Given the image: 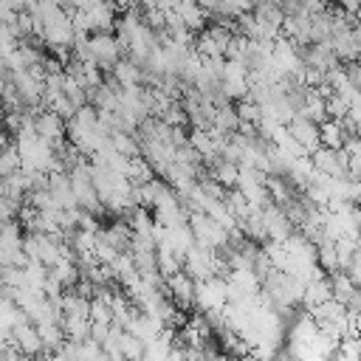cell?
Wrapping results in <instances>:
<instances>
[{"mask_svg": "<svg viewBox=\"0 0 361 361\" xmlns=\"http://www.w3.org/2000/svg\"><path fill=\"white\" fill-rule=\"evenodd\" d=\"M189 228L195 234V243H200L206 248L220 251V248L228 245V231L217 220H212L206 212H189Z\"/></svg>", "mask_w": 361, "mask_h": 361, "instance_id": "obj_1", "label": "cell"}, {"mask_svg": "<svg viewBox=\"0 0 361 361\" xmlns=\"http://www.w3.org/2000/svg\"><path fill=\"white\" fill-rule=\"evenodd\" d=\"M87 51L99 68L113 71V65L121 56V42L113 31H93V34H87Z\"/></svg>", "mask_w": 361, "mask_h": 361, "instance_id": "obj_2", "label": "cell"}, {"mask_svg": "<svg viewBox=\"0 0 361 361\" xmlns=\"http://www.w3.org/2000/svg\"><path fill=\"white\" fill-rule=\"evenodd\" d=\"M23 251L28 254V259L34 262H42L45 268H54L62 254H59V240L51 237V234H39V231H28L23 237Z\"/></svg>", "mask_w": 361, "mask_h": 361, "instance_id": "obj_3", "label": "cell"}, {"mask_svg": "<svg viewBox=\"0 0 361 361\" xmlns=\"http://www.w3.org/2000/svg\"><path fill=\"white\" fill-rule=\"evenodd\" d=\"M228 305V282L220 276L200 279L195 285V307L209 313V310H223Z\"/></svg>", "mask_w": 361, "mask_h": 361, "instance_id": "obj_4", "label": "cell"}, {"mask_svg": "<svg viewBox=\"0 0 361 361\" xmlns=\"http://www.w3.org/2000/svg\"><path fill=\"white\" fill-rule=\"evenodd\" d=\"M231 23H217V25H209L203 28V34L197 37L195 42V51L200 56H226L228 54V45H231Z\"/></svg>", "mask_w": 361, "mask_h": 361, "instance_id": "obj_5", "label": "cell"}, {"mask_svg": "<svg viewBox=\"0 0 361 361\" xmlns=\"http://www.w3.org/2000/svg\"><path fill=\"white\" fill-rule=\"evenodd\" d=\"M316 172L327 175V178H350V166H347V152L344 149H330V147H319L310 155Z\"/></svg>", "mask_w": 361, "mask_h": 361, "instance_id": "obj_6", "label": "cell"}, {"mask_svg": "<svg viewBox=\"0 0 361 361\" xmlns=\"http://www.w3.org/2000/svg\"><path fill=\"white\" fill-rule=\"evenodd\" d=\"M34 130H37V135H39V138H45V141H51L54 147H59V144L65 141L68 124H65V118H62V116H56L54 110L39 107V110H37V116H34Z\"/></svg>", "mask_w": 361, "mask_h": 361, "instance_id": "obj_7", "label": "cell"}, {"mask_svg": "<svg viewBox=\"0 0 361 361\" xmlns=\"http://www.w3.org/2000/svg\"><path fill=\"white\" fill-rule=\"evenodd\" d=\"M73 39H76V25L71 20V11H62L56 20L42 25V42H48L51 48H56V45L68 48V45H73Z\"/></svg>", "mask_w": 361, "mask_h": 361, "instance_id": "obj_8", "label": "cell"}, {"mask_svg": "<svg viewBox=\"0 0 361 361\" xmlns=\"http://www.w3.org/2000/svg\"><path fill=\"white\" fill-rule=\"evenodd\" d=\"M195 279L180 268L178 274H172V276H166V293H169V299L175 302V307L178 310H189L192 305H195Z\"/></svg>", "mask_w": 361, "mask_h": 361, "instance_id": "obj_9", "label": "cell"}, {"mask_svg": "<svg viewBox=\"0 0 361 361\" xmlns=\"http://www.w3.org/2000/svg\"><path fill=\"white\" fill-rule=\"evenodd\" d=\"M262 226H265L268 240H276V243L288 240V237L296 231V226L290 223V217L285 214V209L276 206V203H271V206L262 209Z\"/></svg>", "mask_w": 361, "mask_h": 361, "instance_id": "obj_10", "label": "cell"}, {"mask_svg": "<svg viewBox=\"0 0 361 361\" xmlns=\"http://www.w3.org/2000/svg\"><path fill=\"white\" fill-rule=\"evenodd\" d=\"M288 133L305 147V152L307 155H313L319 147H322V135H319V124L316 121H310V118H305V116H293L290 121H288Z\"/></svg>", "mask_w": 361, "mask_h": 361, "instance_id": "obj_11", "label": "cell"}, {"mask_svg": "<svg viewBox=\"0 0 361 361\" xmlns=\"http://www.w3.org/2000/svg\"><path fill=\"white\" fill-rule=\"evenodd\" d=\"M302 56H305V65H307V68H319V71H324V73L338 65V56H336V51L330 48V42H310L307 51H302Z\"/></svg>", "mask_w": 361, "mask_h": 361, "instance_id": "obj_12", "label": "cell"}, {"mask_svg": "<svg viewBox=\"0 0 361 361\" xmlns=\"http://www.w3.org/2000/svg\"><path fill=\"white\" fill-rule=\"evenodd\" d=\"M14 344H17L25 355H31V358L39 355V353H45L42 338H39V330H37L34 322H23V324L14 327Z\"/></svg>", "mask_w": 361, "mask_h": 361, "instance_id": "obj_13", "label": "cell"}, {"mask_svg": "<svg viewBox=\"0 0 361 361\" xmlns=\"http://www.w3.org/2000/svg\"><path fill=\"white\" fill-rule=\"evenodd\" d=\"M110 79L118 85V87H133V85H141L144 79V68L135 62V59H118L110 71Z\"/></svg>", "mask_w": 361, "mask_h": 361, "instance_id": "obj_14", "label": "cell"}, {"mask_svg": "<svg viewBox=\"0 0 361 361\" xmlns=\"http://www.w3.org/2000/svg\"><path fill=\"white\" fill-rule=\"evenodd\" d=\"M175 14L180 17V23H183L189 31H197V28L206 25V14H209V11H206L197 0H178Z\"/></svg>", "mask_w": 361, "mask_h": 361, "instance_id": "obj_15", "label": "cell"}, {"mask_svg": "<svg viewBox=\"0 0 361 361\" xmlns=\"http://www.w3.org/2000/svg\"><path fill=\"white\" fill-rule=\"evenodd\" d=\"M319 135H322V147H330V149H344L350 133L344 127V121H336V118H327L319 124Z\"/></svg>", "mask_w": 361, "mask_h": 361, "instance_id": "obj_16", "label": "cell"}, {"mask_svg": "<svg viewBox=\"0 0 361 361\" xmlns=\"http://www.w3.org/2000/svg\"><path fill=\"white\" fill-rule=\"evenodd\" d=\"M209 164H212L209 175H212L217 183H223L226 189H234V186H237V178H240V164H234V161H228V158H223V155L212 158Z\"/></svg>", "mask_w": 361, "mask_h": 361, "instance_id": "obj_17", "label": "cell"}, {"mask_svg": "<svg viewBox=\"0 0 361 361\" xmlns=\"http://www.w3.org/2000/svg\"><path fill=\"white\" fill-rule=\"evenodd\" d=\"M34 324H37V330H39V338H42L45 353H56V350L65 344V330H62V322L45 319V322H34Z\"/></svg>", "mask_w": 361, "mask_h": 361, "instance_id": "obj_18", "label": "cell"}, {"mask_svg": "<svg viewBox=\"0 0 361 361\" xmlns=\"http://www.w3.org/2000/svg\"><path fill=\"white\" fill-rule=\"evenodd\" d=\"M212 130L217 135H234L240 130V116H237V107L231 104H223L214 110V118H212Z\"/></svg>", "mask_w": 361, "mask_h": 361, "instance_id": "obj_19", "label": "cell"}, {"mask_svg": "<svg viewBox=\"0 0 361 361\" xmlns=\"http://www.w3.org/2000/svg\"><path fill=\"white\" fill-rule=\"evenodd\" d=\"M330 299H333V285H330L327 276H319V279H313V282L305 285L302 302L307 305V310L316 307V305H324V302H330Z\"/></svg>", "mask_w": 361, "mask_h": 361, "instance_id": "obj_20", "label": "cell"}, {"mask_svg": "<svg viewBox=\"0 0 361 361\" xmlns=\"http://www.w3.org/2000/svg\"><path fill=\"white\" fill-rule=\"evenodd\" d=\"M110 144H113L116 152H121L127 158H138L141 155V138L133 135L130 130H113L110 133Z\"/></svg>", "mask_w": 361, "mask_h": 361, "instance_id": "obj_21", "label": "cell"}, {"mask_svg": "<svg viewBox=\"0 0 361 361\" xmlns=\"http://www.w3.org/2000/svg\"><path fill=\"white\" fill-rule=\"evenodd\" d=\"M90 327H93V322L87 316H62V330H65V338H71V341L90 338Z\"/></svg>", "mask_w": 361, "mask_h": 361, "instance_id": "obj_22", "label": "cell"}, {"mask_svg": "<svg viewBox=\"0 0 361 361\" xmlns=\"http://www.w3.org/2000/svg\"><path fill=\"white\" fill-rule=\"evenodd\" d=\"M265 186H268V195H271V200H274L276 206L293 200V186H290L288 178H282V175H268V178H265Z\"/></svg>", "mask_w": 361, "mask_h": 361, "instance_id": "obj_23", "label": "cell"}, {"mask_svg": "<svg viewBox=\"0 0 361 361\" xmlns=\"http://www.w3.org/2000/svg\"><path fill=\"white\" fill-rule=\"evenodd\" d=\"M330 285H333V299H336V302H341V305H347V302H350V296L358 290V285L350 279V274H347V271H333Z\"/></svg>", "mask_w": 361, "mask_h": 361, "instance_id": "obj_24", "label": "cell"}, {"mask_svg": "<svg viewBox=\"0 0 361 361\" xmlns=\"http://www.w3.org/2000/svg\"><path fill=\"white\" fill-rule=\"evenodd\" d=\"M118 347H121V353H124L127 361H141V358H144V350H147V344H144L138 336H133L130 330H121Z\"/></svg>", "mask_w": 361, "mask_h": 361, "instance_id": "obj_25", "label": "cell"}, {"mask_svg": "<svg viewBox=\"0 0 361 361\" xmlns=\"http://www.w3.org/2000/svg\"><path fill=\"white\" fill-rule=\"evenodd\" d=\"M251 8H254V0H220L217 17L220 20H237V17L248 14Z\"/></svg>", "mask_w": 361, "mask_h": 361, "instance_id": "obj_26", "label": "cell"}, {"mask_svg": "<svg viewBox=\"0 0 361 361\" xmlns=\"http://www.w3.org/2000/svg\"><path fill=\"white\" fill-rule=\"evenodd\" d=\"M180 268H183V259H180L172 248L158 245V271L164 274V279H166V276H172V274H178Z\"/></svg>", "mask_w": 361, "mask_h": 361, "instance_id": "obj_27", "label": "cell"}, {"mask_svg": "<svg viewBox=\"0 0 361 361\" xmlns=\"http://www.w3.org/2000/svg\"><path fill=\"white\" fill-rule=\"evenodd\" d=\"M17 169H20V149H17V144H6L0 149V178L11 175Z\"/></svg>", "mask_w": 361, "mask_h": 361, "instance_id": "obj_28", "label": "cell"}, {"mask_svg": "<svg viewBox=\"0 0 361 361\" xmlns=\"http://www.w3.org/2000/svg\"><path fill=\"white\" fill-rule=\"evenodd\" d=\"M17 45H20V37L14 34V28L8 23H0V59L8 56Z\"/></svg>", "mask_w": 361, "mask_h": 361, "instance_id": "obj_29", "label": "cell"}, {"mask_svg": "<svg viewBox=\"0 0 361 361\" xmlns=\"http://www.w3.org/2000/svg\"><path fill=\"white\" fill-rule=\"evenodd\" d=\"M341 121H344L347 133H361V93L353 96V102H350V113H347V118H341Z\"/></svg>", "mask_w": 361, "mask_h": 361, "instance_id": "obj_30", "label": "cell"}, {"mask_svg": "<svg viewBox=\"0 0 361 361\" xmlns=\"http://www.w3.org/2000/svg\"><path fill=\"white\" fill-rule=\"evenodd\" d=\"M118 254H121V251H118L116 245H110L107 240H102V237H99V243H96V259H99L102 265H113Z\"/></svg>", "mask_w": 361, "mask_h": 361, "instance_id": "obj_31", "label": "cell"}, {"mask_svg": "<svg viewBox=\"0 0 361 361\" xmlns=\"http://www.w3.org/2000/svg\"><path fill=\"white\" fill-rule=\"evenodd\" d=\"M344 73H347V79H350V85L361 93V59H355V62H350L347 68H344Z\"/></svg>", "mask_w": 361, "mask_h": 361, "instance_id": "obj_32", "label": "cell"}, {"mask_svg": "<svg viewBox=\"0 0 361 361\" xmlns=\"http://www.w3.org/2000/svg\"><path fill=\"white\" fill-rule=\"evenodd\" d=\"M336 6L344 11V14H358V8H361V0H336Z\"/></svg>", "mask_w": 361, "mask_h": 361, "instance_id": "obj_33", "label": "cell"}, {"mask_svg": "<svg viewBox=\"0 0 361 361\" xmlns=\"http://www.w3.org/2000/svg\"><path fill=\"white\" fill-rule=\"evenodd\" d=\"M51 361H76V355H73L71 350H65V347H59L56 353H51Z\"/></svg>", "mask_w": 361, "mask_h": 361, "instance_id": "obj_34", "label": "cell"}, {"mask_svg": "<svg viewBox=\"0 0 361 361\" xmlns=\"http://www.w3.org/2000/svg\"><path fill=\"white\" fill-rule=\"evenodd\" d=\"M206 11H212V14H217V6H220V0H197Z\"/></svg>", "mask_w": 361, "mask_h": 361, "instance_id": "obj_35", "label": "cell"}, {"mask_svg": "<svg viewBox=\"0 0 361 361\" xmlns=\"http://www.w3.org/2000/svg\"><path fill=\"white\" fill-rule=\"evenodd\" d=\"M3 350H6V344H0V353H3Z\"/></svg>", "mask_w": 361, "mask_h": 361, "instance_id": "obj_36", "label": "cell"}, {"mask_svg": "<svg viewBox=\"0 0 361 361\" xmlns=\"http://www.w3.org/2000/svg\"><path fill=\"white\" fill-rule=\"evenodd\" d=\"M104 361H107V355H104Z\"/></svg>", "mask_w": 361, "mask_h": 361, "instance_id": "obj_37", "label": "cell"}]
</instances>
